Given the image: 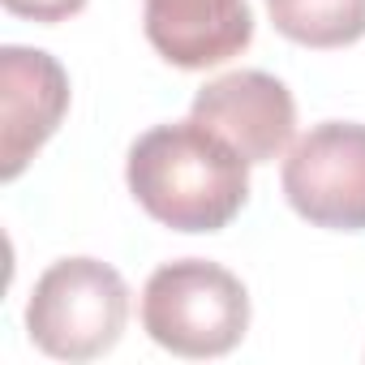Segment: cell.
<instances>
[{
	"mask_svg": "<svg viewBox=\"0 0 365 365\" xmlns=\"http://www.w3.org/2000/svg\"><path fill=\"white\" fill-rule=\"evenodd\" d=\"M129 194L172 232H220L250 198V163L215 129L190 120L155 125L129 146Z\"/></svg>",
	"mask_w": 365,
	"mask_h": 365,
	"instance_id": "6da1fadb",
	"label": "cell"
},
{
	"mask_svg": "<svg viewBox=\"0 0 365 365\" xmlns=\"http://www.w3.org/2000/svg\"><path fill=\"white\" fill-rule=\"evenodd\" d=\"M142 327L176 356H224L250 331V292L220 262H163L142 288Z\"/></svg>",
	"mask_w": 365,
	"mask_h": 365,
	"instance_id": "7a4b0ae2",
	"label": "cell"
},
{
	"mask_svg": "<svg viewBox=\"0 0 365 365\" xmlns=\"http://www.w3.org/2000/svg\"><path fill=\"white\" fill-rule=\"evenodd\" d=\"M129 322V284L99 258L52 262L26 301L31 339L56 361H91L116 348Z\"/></svg>",
	"mask_w": 365,
	"mask_h": 365,
	"instance_id": "3957f363",
	"label": "cell"
},
{
	"mask_svg": "<svg viewBox=\"0 0 365 365\" xmlns=\"http://www.w3.org/2000/svg\"><path fill=\"white\" fill-rule=\"evenodd\" d=\"M284 198L301 220L331 232L365 228V125L322 120L284 159Z\"/></svg>",
	"mask_w": 365,
	"mask_h": 365,
	"instance_id": "277c9868",
	"label": "cell"
},
{
	"mask_svg": "<svg viewBox=\"0 0 365 365\" xmlns=\"http://www.w3.org/2000/svg\"><path fill=\"white\" fill-rule=\"evenodd\" d=\"M0 176L14 180L69 112V73L39 48H0Z\"/></svg>",
	"mask_w": 365,
	"mask_h": 365,
	"instance_id": "5b68a950",
	"label": "cell"
},
{
	"mask_svg": "<svg viewBox=\"0 0 365 365\" xmlns=\"http://www.w3.org/2000/svg\"><path fill=\"white\" fill-rule=\"evenodd\" d=\"M190 116L232 142L245 163H271L275 155H284L297 129V103L288 86L262 69H237L207 82L194 95Z\"/></svg>",
	"mask_w": 365,
	"mask_h": 365,
	"instance_id": "8992f818",
	"label": "cell"
},
{
	"mask_svg": "<svg viewBox=\"0 0 365 365\" xmlns=\"http://www.w3.org/2000/svg\"><path fill=\"white\" fill-rule=\"evenodd\" d=\"M146 39L176 69H211L254 39L250 0H146Z\"/></svg>",
	"mask_w": 365,
	"mask_h": 365,
	"instance_id": "52a82bcc",
	"label": "cell"
},
{
	"mask_svg": "<svg viewBox=\"0 0 365 365\" xmlns=\"http://www.w3.org/2000/svg\"><path fill=\"white\" fill-rule=\"evenodd\" d=\"M267 14L301 48H348L365 35V0H267Z\"/></svg>",
	"mask_w": 365,
	"mask_h": 365,
	"instance_id": "ba28073f",
	"label": "cell"
},
{
	"mask_svg": "<svg viewBox=\"0 0 365 365\" xmlns=\"http://www.w3.org/2000/svg\"><path fill=\"white\" fill-rule=\"evenodd\" d=\"M5 9L18 14V18H31V22H65L73 14L86 9V0H5Z\"/></svg>",
	"mask_w": 365,
	"mask_h": 365,
	"instance_id": "9c48e42d",
	"label": "cell"
}]
</instances>
